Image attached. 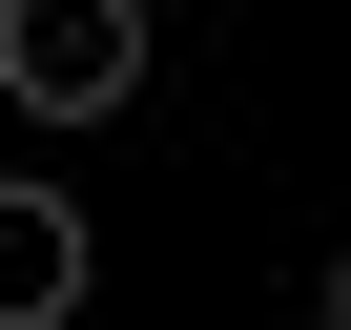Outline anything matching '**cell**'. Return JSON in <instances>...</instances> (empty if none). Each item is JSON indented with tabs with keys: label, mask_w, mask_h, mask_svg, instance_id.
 <instances>
[{
	"label": "cell",
	"mask_w": 351,
	"mask_h": 330,
	"mask_svg": "<svg viewBox=\"0 0 351 330\" xmlns=\"http://www.w3.org/2000/svg\"><path fill=\"white\" fill-rule=\"evenodd\" d=\"M310 330H351V268H330V289H310Z\"/></svg>",
	"instance_id": "cell-3"
},
{
	"label": "cell",
	"mask_w": 351,
	"mask_h": 330,
	"mask_svg": "<svg viewBox=\"0 0 351 330\" xmlns=\"http://www.w3.org/2000/svg\"><path fill=\"white\" fill-rule=\"evenodd\" d=\"M83 289H104V227L62 186H0V330H62Z\"/></svg>",
	"instance_id": "cell-2"
},
{
	"label": "cell",
	"mask_w": 351,
	"mask_h": 330,
	"mask_svg": "<svg viewBox=\"0 0 351 330\" xmlns=\"http://www.w3.org/2000/svg\"><path fill=\"white\" fill-rule=\"evenodd\" d=\"M0 103H42V124L145 103V0H0Z\"/></svg>",
	"instance_id": "cell-1"
}]
</instances>
